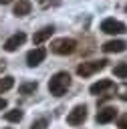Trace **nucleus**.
I'll list each match as a JSON object with an SVG mask.
<instances>
[{"instance_id":"14","label":"nucleus","mask_w":127,"mask_h":129,"mask_svg":"<svg viewBox=\"0 0 127 129\" xmlns=\"http://www.w3.org/2000/svg\"><path fill=\"white\" fill-rule=\"evenodd\" d=\"M22 117H24V113H22L20 109H12V111L4 113V119H6V121H10V123H18Z\"/></svg>"},{"instance_id":"16","label":"nucleus","mask_w":127,"mask_h":129,"mask_svg":"<svg viewBox=\"0 0 127 129\" xmlns=\"http://www.w3.org/2000/svg\"><path fill=\"white\" fill-rule=\"evenodd\" d=\"M113 75L119 79H127V62H119L113 67Z\"/></svg>"},{"instance_id":"18","label":"nucleus","mask_w":127,"mask_h":129,"mask_svg":"<svg viewBox=\"0 0 127 129\" xmlns=\"http://www.w3.org/2000/svg\"><path fill=\"white\" fill-rule=\"evenodd\" d=\"M119 127H121V129H127V113H123V115L119 117Z\"/></svg>"},{"instance_id":"7","label":"nucleus","mask_w":127,"mask_h":129,"mask_svg":"<svg viewBox=\"0 0 127 129\" xmlns=\"http://www.w3.org/2000/svg\"><path fill=\"white\" fill-rule=\"evenodd\" d=\"M24 40H26V34H24V32H16V34H12V36L4 42V50H6V52H14L18 46L24 44Z\"/></svg>"},{"instance_id":"6","label":"nucleus","mask_w":127,"mask_h":129,"mask_svg":"<svg viewBox=\"0 0 127 129\" xmlns=\"http://www.w3.org/2000/svg\"><path fill=\"white\" fill-rule=\"evenodd\" d=\"M44 58H46V50H44L42 46H36V48H32V50L26 54V62H28V67H38Z\"/></svg>"},{"instance_id":"20","label":"nucleus","mask_w":127,"mask_h":129,"mask_svg":"<svg viewBox=\"0 0 127 129\" xmlns=\"http://www.w3.org/2000/svg\"><path fill=\"white\" fill-rule=\"evenodd\" d=\"M6 109V99H0V111Z\"/></svg>"},{"instance_id":"1","label":"nucleus","mask_w":127,"mask_h":129,"mask_svg":"<svg viewBox=\"0 0 127 129\" xmlns=\"http://www.w3.org/2000/svg\"><path fill=\"white\" fill-rule=\"evenodd\" d=\"M69 87H71V75L67 71H58L48 81V91H50V95H56V97L65 95Z\"/></svg>"},{"instance_id":"23","label":"nucleus","mask_w":127,"mask_h":129,"mask_svg":"<svg viewBox=\"0 0 127 129\" xmlns=\"http://www.w3.org/2000/svg\"><path fill=\"white\" fill-rule=\"evenodd\" d=\"M125 12H127V4H125Z\"/></svg>"},{"instance_id":"19","label":"nucleus","mask_w":127,"mask_h":129,"mask_svg":"<svg viewBox=\"0 0 127 129\" xmlns=\"http://www.w3.org/2000/svg\"><path fill=\"white\" fill-rule=\"evenodd\" d=\"M119 99H121V101H127V87H123V91H121Z\"/></svg>"},{"instance_id":"17","label":"nucleus","mask_w":127,"mask_h":129,"mask_svg":"<svg viewBox=\"0 0 127 129\" xmlns=\"http://www.w3.org/2000/svg\"><path fill=\"white\" fill-rule=\"evenodd\" d=\"M46 127H48V121H46L44 117H42V119H36V121L30 125V129H46Z\"/></svg>"},{"instance_id":"10","label":"nucleus","mask_w":127,"mask_h":129,"mask_svg":"<svg viewBox=\"0 0 127 129\" xmlns=\"http://www.w3.org/2000/svg\"><path fill=\"white\" fill-rule=\"evenodd\" d=\"M101 48H103V52H123L127 48V42L125 40H109Z\"/></svg>"},{"instance_id":"15","label":"nucleus","mask_w":127,"mask_h":129,"mask_svg":"<svg viewBox=\"0 0 127 129\" xmlns=\"http://www.w3.org/2000/svg\"><path fill=\"white\" fill-rule=\"evenodd\" d=\"M12 87H14V77L6 75V77H2V79H0V93H4V91H10Z\"/></svg>"},{"instance_id":"3","label":"nucleus","mask_w":127,"mask_h":129,"mask_svg":"<svg viewBox=\"0 0 127 129\" xmlns=\"http://www.w3.org/2000/svg\"><path fill=\"white\" fill-rule=\"evenodd\" d=\"M50 50L54 52V54H71V52H75L77 50V40L75 38H56V40H52L50 42Z\"/></svg>"},{"instance_id":"11","label":"nucleus","mask_w":127,"mask_h":129,"mask_svg":"<svg viewBox=\"0 0 127 129\" xmlns=\"http://www.w3.org/2000/svg\"><path fill=\"white\" fill-rule=\"evenodd\" d=\"M111 87H113V81H111V79H101V81L93 83V85L89 87V91H91V95H101L103 91H107V89H111Z\"/></svg>"},{"instance_id":"5","label":"nucleus","mask_w":127,"mask_h":129,"mask_svg":"<svg viewBox=\"0 0 127 129\" xmlns=\"http://www.w3.org/2000/svg\"><path fill=\"white\" fill-rule=\"evenodd\" d=\"M101 30L107 34H121V32H125V24L115 18H105L101 22Z\"/></svg>"},{"instance_id":"9","label":"nucleus","mask_w":127,"mask_h":129,"mask_svg":"<svg viewBox=\"0 0 127 129\" xmlns=\"http://www.w3.org/2000/svg\"><path fill=\"white\" fill-rule=\"evenodd\" d=\"M52 32H54V26H44V28H40V30H36V32H34L32 42H34V44H40V42L48 40V38L52 36Z\"/></svg>"},{"instance_id":"4","label":"nucleus","mask_w":127,"mask_h":129,"mask_svg":"<svg viewBox=\"0 0 127 129\" xmlns=\"http://www.w3.org/2000/svg\"><path fill=\"white\" fill-rule=\"evenodd\" d=\"M85 119H87V107H85V105H77V107H75L73 111H69V115H67V123L73 125V127L83 125Z\"/></svg>"},{"instance_id":"21","label":"nucleus","mask_w":127,"mask_h":129,"mask_svg":"<svg viewBox=\"0 0 127 129\" xmlns=\"http://www.w3.org/2000/svg\"><path fill=\"white\" fill-rule=\"evenodd\" d=\"M12 0H0V4H10Z\"/></svg>"},{"instance_id":"22","label":"nucleus","mask_w":127,"mask_h":129,"mask_svg":"<svg viewBox=\"0 0 127 129\" xmlns=\"http://www.w3.org/2000/svg\"><path fill=\"white\" fill-rule=\"evenodd\" d=\"M0 71H4V60H0Z\"/></svg>"},{"instance_id":"12","label":"nucleus","mask_w":127,"mask_h":129,"mask_svg":"<svg viewBox=\"0 0 127 129\" xmlns=\"http://www.w3.org/2000/svg\"><path fill=\"white\" fill-rule=\"evenodd\" d=\"M30 8H32L30 0H18L14 4V14L16 16H26V14H30Z\"/></svg>"},{"instance_id":"13","label":"nucleus","mask_w":127,"mask_h":129,"mask_svg":"<svg viewBox=\"0 0 127 129\" xmlns=\"http://www.w3.org/2000/svg\"><path fill=\"white\" fill-rule=\"evenodd\" d=\"M38 89V83L36 81H28V83H22L20 87H18V93L20 95H30V93H34Z\"/></svg>"},{"instance_id":"8","label":"nucleus","mask_w":127,"mask_h":129,"mask_svg":"<svg viewBox=\"0 0 127 129\" xmlns=\"http://www.w3.org/2000/svg\"><path fill=\"white\" fill-rule=\"evenodd\" d=\"M115 115H117V109L115 107H103L97 113V123H111L115 119Z\"/></svg>"},{"instance_id":"2","label":"nucleus","mask_w":127,"mask_h":129,"mask_svg":"<svg viewBox=\"0 0 127 129\" xmlns=\"http://www.w3.org/2000/svg\"><path fill=\"white\" fill-rule=\"evenodd\" d=\"M107 62L109 60H105V58H99V60H89V62H81L79 67H77V75L79 77H91V75H95V73H99V71H103L105 67H107Z\"/></svg>"}]
</instances>
